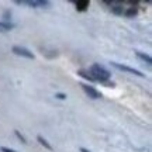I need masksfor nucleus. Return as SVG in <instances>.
<instances>
[{"mask_svg":"<svg viewBox=\"0 0 152 152\" xmlns=\"http://www.w3.org/2000/svg\"><path fill=\"white\" fill-rule=\"evenodd\" d=\"M37 140H38V142H39V144H41V145H42V147H45V148H47V149H49V151H51V149H52V147H51V145H49V144H48V141H47V140H45V138H44V137L38 135V137H37Z\"/></svg>","mask_w":152,"mask_h":152,"instance_id":"obj_10","label":"nucleus"},{"mask_svg":"<svg viewBox=\"0 0 152 152\" xmlns=\"http://www.w3.org/2000/svg\"><path fill=\"white\" fill-rule=\"evenodd\" d=\"M137 56L140 58V59H142L144 62H147L148 65H151L152 64V59H151V56L147 54H142V52H137Z\"/></svg>","mask_w":152,"mask_h":152,"instance_id":"obj_9","label":"nucleus"},{"mask_svg":"<svg viewBox=\"0 0 152 152\" xmlns=\"http://www.w3.org/2000/svg\"><path fill=\"white\" fill-rule=\"evenodd\" d=\"M80 86L89 97H92V99H100L102 97V93L99 92V90H96L94 87L89 86V85H86V83H80Z\"/></svg>","mask_w":152,"mask_h":152,"instance_id":"obj_4","label":"nucleus"},{"mask_svg":"<svg viewBox=\"0 0 152 152\" xmlns=\"http://www.w3.org/2000/svg\"><path fill=\"white\" fill-rule=\"evenodd\" d=\"M124 14L131 18V17H135L137 14H138V10H137V7H128V9L124 11Z\"/></svg>","mask_w":152,"mask_h":152,"instance_id":"obj_8","label":"nucleus"},{"mask_svg":"<svg viewBox=\"0 0 152 152\" xmlns=\"http://www.w3.org/2000/svg\"><path fill=\"white\" fill-rule=\"evenodd\" d=\"M16 4H27V6H31V7H47L49 6V1L47 0H33V1H26V0H17Z\"/></svg>","mask_w":152,"mask_h":152,"instance_id":"obj_5","label":"nucleus"},{"mask_svg":"<svg viewBox=\"0 0 152 152\" xmlns=\"http://www.w3.org/2000/svg\"><path fill=\"white\" fill-rule=\"evenodd\" d=\"M89 73H90V76H92L93 79H94V82L99 80V82H107L110 79V73L106 68H103L102 65H99V64H94V65L90 66V69H89Z\"/></svg>","mask_w":152,"mask_h":152,"instance_id":"obj_1","label":"nucleus"},{"mask_svg":"<svg viewBox=\"0 0 152 152\" xmlns=\"http://www.w3.org/2000/svg\"><path fill=\"white\" fill-rule=\"evenodd\" d=\"M11 28H14V24L7 21H0V31H10Z\"/></svg>","mask_w":152,"mask_h":152,"instance_id":"obj_7","label":"nucleus"},{"mask_svg":"<svg viewBox=\"0 0 152 152\" xmlns=\"http://www.w3.org/2000/svg\"><path fill=\"white\" fill-rule=\"evenodd\" d=\"M0 151L1 152H17V151H14V149H11V148H6V147H1Z\"/></svg>","mask_w":152,"mask_h":152,"instance_id":"obj_15","label":"nucleus"},{"mask_svg":"<svg viewBox=\"0 0 152 152\" xmlns=\"http://www.w3.org/2000/svg\"><path fill=\"white\" fill-rule=\"evenodd\" d=\"M77 75H80L82 77H85V79H87V80H89V82H94V79H93L92 76H90V73H89V72L79 71V72H77Z\"/></svg>","mask_w":152,"mask_h":152,"instance_id":"obj_11","label":"nucleus"},{"mask_svg":"<svg viewBox=\"0 0 152 152\" xmlns=\"http://www.w3.org/2000/svg\"><path fill=\"white\" fill-rule=\"evenodd\" d=\"M80 152H90L89 149H86V148H80Z\"/></svg>","mask_w":152,"mask_h":152,"instance_id":"obj_16","label":"nucleus"},{"mask_svg":"<svg viewBox=\"0 0 152 152\" xmlns=\"http://www.w3.org/2000/svg\"><path fill=\"white\" fill-rule=\"evenodd\" d=\"M13 52L18 56H24V58H28V59H34V54L30 51V49L24 48V47H20V45H14L13 47Z\"/></svg>","mask_w":152,"mask_h":152,"instance_id":"obj_3","label":"nucleus"},{"mask_svg":"<svg viewBox=\"0 0 152 152\" xmlns=\"http://www.w3.org/2000/svg\"><path fill=\"white\" fill-rule=\"evenodd\" d=\"M111 11L114 14H123L124 9H123V6H114V7H111Z\"/></svg>","mask_w":152,"mask_h":152,"instance_id":"obj_12","label":"nucleus"},{"mask_svg":"<svg viewBox=\"0 0 152 152\" xmlns=\"http://www.w3.org/2000/svg\"><path fill=\"white\" fill-rule=\"evenodd\" d=\"M55 97L59 99V100H65V99H66V94H64V93H56V94H55Z\"/></svg>","mask_w":152,"mask_h":152,"instance_id":"obj_14","label":"nucleus"},{"mask_svg":"<svg viewBox=\"0 0 152 152\" xmlns=\"http://www.w3.org/2000/svg\"><path fill=\"white\" fill-rule=\"evenodd\" d=\"M111 66H114L115 69H118V71H124V72H128L131 75H135V76H140V77H144V73L141 71H138V69H134V68H130V66L127 65H121V64H117V62H111Z\"/></svg>","mask_w":152,"mask_h":152,"instance_id":"obj_2","label":"nucleus"},{"mask_svg":"<svg viewBox=\"0 0 152 152\" xmlns=\"http://www.w3.org/2000/svg\"><path fill=\"white\" fill-rule=\"evenodd\" d=\"M14 134H16V137H17V138H18V140H20V141L23 142V144H27V140H26V138H24V137H23L21 134H20V131L14 130Z\"/></svg>","mask_w":152,"mask_h":152,"instance_id":"obj_13","label":"nucleus"},{"mask_svg":"<svg viewBox=\"0 0 152 152\" xmlns=\"http://www.w3.org/2000/svg\"><path fill=\"white\" fill-rule=\"evenodd\" d=\"M89 6H90V1H89V0H77V1H76V10L86 11Z\"/></svg>","mask_w":152,"mask_h":152,"instance_id":"obj_6","label":"nucleus"}]
</instances>
